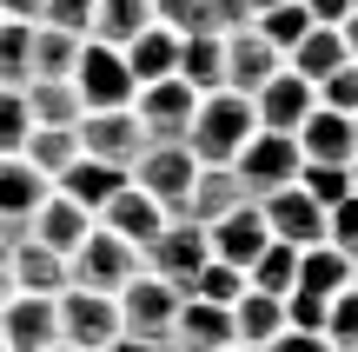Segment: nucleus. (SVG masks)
I'll return each instance as SVG.
<instances>
[{
  "mask_svg": "<svg viewBox=\"0 0 358 352\" xmlns=\"http://www.w3.org/2000/svg\"><path fill=\"white\" fill-rule=\"evenodd\" d=\"M252 133H259L252 100L232 93V87H219V93H199V100H192V120H186V140L179 146H186L199 167H232V153H239Z\"/></svg>",
  "mask_w": 358,
  "mask_h": 352,
  "instance_id": "1",
  "label": "nucleus"
},
{
  "mask_svg": "<svg viewBox=\"0 0 358 352\" xmlns=\"http://www.w3.org/2000/svg\"><path fill=\"white\" fill-rule=\"evenodd\" d=\"M133 273H140V253H133L127 239H113L106 226H93V233L66 253V286H80V293H120Z\"/></svg>",
  "mask_w": 358,
  "mask_h": 352,
  "instance_id": "2",
  "label": "nucleus"
},
{
  "mask_svg": "<svg viewBox=\"0 0 358 352\" xmlns=\"http://www.w3.org/2000/svg\"><path fill=\"white\" fill-rule=\"evenodd\" d=\"M53 319H60V346H73V352H100V346L120 339V306H113V293H80V286H66V293H53Z\"/></svg>",
  "mask_w": 358,
  "mask_h": 352,
  "instance_id": "3",
  "label": "nucleus"
},
{
  "mask_svg": "<svg viewBox=\"0 0 358 352\" xmlns=\"http://www.w3.org/2000/svg\"><path fill=\"white\" fill-rule=\"evenodd\" d=\"M73 93L87 113H106V106H127L140 93V80L127 73L120 47H100V40H80V60H73Z\"/></svg>",
  "mask_w": 358,
  "mask_h": 352,
  "instance_id": "4",
  "label": "nucleus"
},
{
  "mask_svg": "<svg viewBox=\"0 0 358 352\" xmlns=\"http://www.w3.org/2000/svg\"><path fill=\"white\" fill-rule=\"evenodd\" d=\"M113 306H120V332L166 346V332H173V313H179V293L166 286V279H153V273L140 266V273H133L127 286L113 293Z\"/></svg>",
  "mask_w": 358,
  "mask_h": 352,
  "instance_id": "5",
  "label": "nucleus"
},
{
  "mask_svg": "<svg viewBox=\"0 0 358 352\" xmlns=\"http://www.w3.org/2000/svg\"><path fill=\"white\" fill-rule=\"evenodd\" d=\"M192 173H199V160L186 153L179 140H146V153L127 167V180L140 186L146 199H159L166 213H179V199H186V186H192Z\"/></svg>",
  "mask_w": 358,
  "mask_h": 352,
  "instance_id": "6",
  "label": "nucleus"
},
{
  "mask_svg": "<svg viewBox=\"0 0 358 352\" xmlns=\"http://www.w3.org/2000/svg\"><path fill=\"white\" fill-rule=\"evenodd\" d=\"M232 173H239V186H245L252 199L292 186V180H299V146H292V133H252V140L232 153Z\"/></svg>",
  "mask_w": 358,
  "mask_h": 352,
  "instance_id": "7",
  "label": "nucleus"
},
{
  "mask_svg": "<svg viewBox=\"0 0 358 352\" xmlns=\"http://www.w3.org/2000/svg\"><path fill=\"white\" fill-rule=\"evenodd\" d=\"M206 260H213V246H206V226H192V220H166V226H159V239L140 253V266L153 279H166L173 293H186V279L199 273Z\"/></svg>",
  "mask_w": 358,
  "mask_h": 352,
  "instance_id": "8",
  "label": "nucleus"
},
{
  "mask_svg": "<svg viewBox=\"0 0 358 352\" xmlns=\"http://www.w3.org/2000/svg\"><path fill=\"white\" fill-rule=\"evenodd\" d=\"M80 153L87 160H100V167H120L127 173L133 160L146 153V133H140V120H133V106H106V113H80Z\"/></svg>",
  "mask_w": 358,
  "mask_h": 352,
  "instance_id": "9",
  "label": "nucleus"
},
{
  "mask_svg": "<svg viewBox=\"0 0 358 352\" xmlns=\"http://www.w3.org/2000/svg\"><path fill=\"white\" fill-rule=\"evenodd\" d=\"M259 206V220H266V233L272 239H285V246H325V206L306 193V186H279V193H266V199H252Z\"/></svg>",
  "mask_w": 358,
  "mask_h": 352,
  "instance_id": "10",
  "label": "nucleus"
},
{
  "mask_svg": "<svg viewBox=\"0 0 358 352\" xmlns=\"http://www.w3.org/2000/svg\"><path fill=\"white\" fill-rule=\"evenodd\" d=\"M192 100L199 93L186 87V80H146L140 93H133V120H140L146 140H186V120H192Z\"/></svg>",
  "mask_w": 358,
  "mask_h": 352,
  "instance_id": "11",
  "label": "nucleus"
},
{
  "mask_svg": "<svg viewBox=\"0 0 358 352\" xmlns=\"http://www.w3.org/2000/svg\"><path fill=\"white\" fill-rule=\"evenodd\" d=\"M47 346H60L53 300H40V293H7V300H0V352H47Z\"/></svg>",
  "mask_w": 358,
  "mask_h": 352,
  "instance_id": "12",
  "label": "nucleus"
},
{
  "mask_svg": "<svg viewBox=\"0 0 358 352\" xmlns=\"http://www.w3.org/2000/svg\"><path fill=\"white\" fill-rule=\"evenodd\" d=\"M245 100H252L259 133H299V120L319 106V100H312V80H299L292 66H279V73H272L266 87H252Z\"/></svg>",
  "mask_w": 358,
  "mask_h": 352,
  "instance_id": "13",
  "label": "nucleus"
},
{
  "mask_svg": "<svg viewBox=\"0 0 358 352\" xmlns=\"http://www.w3.org/2000/svg\"><path fill=\"white\" fill-rule=\"evenodd\" d=\"M219 60H226V87L232 93H252L285 66V53L272 47L259 27H239V34H219Z\"/></svg>",
  "mask_w": 358,
  "mask_h": 352,
  "instance_id": "14",
  "label": "nucleus"
},
{
  "mask_svg": "<svg viewBox=\"0 0 358 352\" xmlns=\"http://www.w3.org/2000/svg\"><path fill=\"white\" fill-rule=\"evenodd\" d=\"M166 220H173V213L159 206V199H146L140 186L127 180V186H120V193L100 206V220H93V226H106V233H113V239H127L133 253H146V246L159 239V226H166Z\"/></svg>",
  "mask_w": 358,
  "mask_h": 352,
  "instance_id": "15",
  "label": "nucleus"
},
{
  "mask_svg": "<svg viewBox=\"0 0 358 352\" xmlns=\"http://www.w3.org/2000/svg\"><path fill=\"white\" fill-rule=\"evenodd\" d=\"M232 346V313L213 300H192L179 293V313H173V332H166V352H226Z\"/></svg>",
  "mask_w": 358,
  "mask_h": 352,
  "instance_id": "16",
  "label": "nucleus"
},
{
  "mask_svg": "<svg viewBox=\"0 0 358 352\" xmlns=\"http://www.w3.org/2000/svg\"><path fill=\"white\" fill-rule=\"evenodd\" d=\"M299 167H352V113H332V106H312L292 133Z\"/></svg>",
  "mask_w": 358,
  "mask_h": 352,
  "instance_id": "17",
  "label": "nucleus"
},
{
  "mask_svg": "<svg viewBox=\"0 0 358 352\" xmlns=\"http://www.w3.org/2000/svg\"><path fill=\"white\" fill-rule=\"evenodd\" d=\"M47 193H53V180H40L20 153L0 160V239H20L27 220L40 213V199H47Z\"/></svg>",
  "mask_w": 358,
  "mask_h": 352,
  "instance_id": "18",
  "label": "nucleus"
},
{
  "mask_svg": "<svg viewBox=\"0 0 358 352\" xmlns=\"http://www.w3.org/2000/svg\"><path fill=\"white\" fill-rule=\"evenodd\" d=\"M245 186H239V173L232 167H199L192 173V186H186V199H179V213L173 220H192V226H213V220H226L232 206H245Z\"/></svg>",
  "mask_w": 358,
  "mask_h": 352,
  "instance_id": "19",
  "label": "nucleus"
},
{
  "mask_svg": "<svg viewBox=\"0 0 358 352\" xmlns=\"http://www.w3.org/2000/svg\"><path fill=\"white\" fill-rule=\"evenodd\" d=\"M266 239H272V233H266V220H259V206H252V199H245V206H232L226 220H213V226H206V246H213V260L239 266V273L259 260V253H266Z\"/></svg>",
  "mask_w": 358,
  "mask_h": 352,
  "instance_id": "20",
  "label": "nucleus"
},
{
  "mask_svg": "<svg viewBox=\"0 0 358 352\" xmlns=\"http://www.w3.org/2000/svg\"><path fill=\"white\" fill-rule=\"evenodd\" d=\"M7 273H13V293H40V300H53V293H66V260L53 246H40V239H7Z\"/></svg>",
  "mask_w": 358,
  "mask_h": 352,
  "instance_id": "21",
  "label": "nucleus"
},
{
  "mask_svg": "<svg viewBox=\"0 0 358 352\" xmlns=\"http://www.w3.org/2000/svg\"><path fill=\"white\" fill-rule=\"evenodd\" d=\"M120 186H127V173H120V167H100V160H87V153H80L73 167L53 180V193H60V199H73L80 213H93V220H100V206L120 193Z\"/></svg>",
  "mask_w": 358,
  "mask_h": 352,
  "instance_id": "22",
  "label": "nucleus"
},
{
  "mask_svg": "<svg viewBox=\"0 0 358 352\" xmlns=\"http://www.w3.org/2000/svg\"><path fill=\"white\" fill-rule=\"evenodd\" d=\"M87 233H93V213H80L73 199H60V193H47V199H40V213L27 220V239L53 246L60 260H66V253H73V246H80Z\"/></svg>",
  "mask_w": 358,
  "mask_h": 352,
  "instance_id": "23",
  "label": "nucleus"
},
{
  "mask_svg": "<svg viewBox=\"0 0 358 352\" xmlns=\"http://www.w3.org/2000/svg\"><path fill=\"white\" fill-rule=\"evenodd\" d=\"M226 313H232V346H252L259 352V346H272L285 332V300H272V293H252V286H245Z\"/></svg>",
  "mask_w": 358,
  "mask_h": 352,
  "instance_id": "24",
  "label": "nucleus"
},
{
  "mask_svg": "<svg viewBox=\"0 0 358 352\" xmlns=\"http://www.w3.org/2000/svg\"><path fill=\"white\" fill-rule=\"evenodd\" d=\"M173 80H186L192 93H219V87H226L219 34H179V60H173Z\"/></svg>",
  "mask_w": 358,
  "mask_h": 352,
  "instance_id": "25",
  "label": "nucleus"
},
{
  "mask_svg": "<svg viewBox=\"0 0 358 352\" xmlns=\"http://www.w3.org/2000/svg\"><path fill=\"white\" fill-rule=\"evenodd\" d=\"M120 60H127V73L140 80H173V60H179V34L173 27H146V34H133L127 47H120Z\"/></svg>",
  "mask_w": 358,
  "mask_h": 352,
  "instance_id": "26",
  "label": "nucleus"
},
{
  "mask_svg": "<svg viewBox=\"0 0 358 352\" xmlns=\"http://www.w3.org/2000/svg\"><path fill=\"white\" fill-rule=\"evenodd\" d=\"M345 60H352V53H345V40H338V27H306L299 47L285 53V66H292L299 80H312V87H319L332 66H345Z\"/></svg>",
  "mask_w": 358,
  "mask_h": 352,
  "instance_id": "27",
  "label": "nucleus"
},
{
  "mask_svg": "<svg viewBox=\"0 0 358 352\" xmlns=\"http://www.w3.org/2000/svg\"><path fill=\"white\" fill-rule=\"evenodd\" d=\"M352 273H358V266L345 260V253H332V246H306V253H299V279H292V293L332 300V293L352 286Z\"/></svg>",
  "mask_w": 358,
  "mask_h": 352,
  "instance_id": "28",
  "label": "nucleus"
},
{
  "mask_svg": "<svg viewBox=\"0 0 358 352\" xmlns=\"http://www.w3.org/2000/svg\"><path fill=\"white\" fill-rule=\"evenodd\" d=\"M20 100H27V113H34V127H80V113H87L73 80H27Z\"/></svg>",
  "mask_w": 358,
  "mask_h": 352,
  "instance_id": "29",
  "label": "nucleus"
},
{
  "mask_svg": "<svg viewBox=\"0 0 358 352\" xmlns=\"http://www.w3.org/2000/svg\"><path fill=\"white\" fill-rule=\"evenodd\" d=\"M146 27H153V7H146V0H93L87 40H100V47H127V40L146 34Z\"/></svg>",
  "mask_w": 358,
  "mask_h": 352,
  "instance_id": "30",
  "label": "nucleus"
},
{
  "mask_svg": "<svg viewBox=\"0 0 358 352\" xmlns=\"http://www.w3.org/2000/svg\"><path fill=\"white\" fill-rule=\"evenodd\" d=\"M20 160L40 173V180H60V173L80 160V133L73 127H34V133H27V146H20Z\"/></svg>",
  "mask_w": 358,
  "mask_h": 352,
  "instance_id": "31",
  "label": "nucleus"
},
{
  "mask_svg": "<svg viewBox=\"0 0 358 352\" xmlns=\"http://www.w3.org/2000/svg\"><path fill=\"white\" fill-rule=\"evenodd\" d=\"M292 279H299V246H285V239H266V253L245 266V286H252V293H272V300H285Z\"/></svg>",
  "mask_w": 358,
  "mask_h": 352,
  "instance_id": "32",
  "label": "nucleus"
},
{
  "mask_svg": "<svg viewBox=\"0 0 358 352\" xmlns=\"http://www.w3.org/2000/svg\"><path fill=\"white\" fill-rule=\"evenodd\" d=\"M73 60H80V34L34 20V80H73Z\"/></svg>",
  "mask_w": 358,
  "mask_h": 352,
  "instance_id": "33",
  "label": "nucleus"
},
{
  "mask_svg": "<svg viewBox=\"0 0 358 352\" xmlns=\"http://www.w3.org/2000/svg\"><path fill=\"white\" fill-rule=\"evenodd\" d=\"M34 80V20H0V87Z\"/></svg>",
  "mask_w": 358,
  "mask_h": 352,
  "instance_id": "34",
  "label": "nucleus"
},
{
  "mask_svg": "<svg viewBox=\"0 0 358 352\" xmlns=\"http://www.w3.org/2000/svg\"><path fill=\"white\" fill-rule=\"evenodd\" d=\"M186 293H192V300H213V306H232L245 293V273H239V266H226V260H206L199 273L186 279Z\"/></svg>",
  "mask_w": 358,
  "mask_h": 352,
  "instance_id": "35",
  "label": "nucleus"
},
{
  "mask_svg": "<svg viewBox=\"0 0 358 352\" xmlns=\"http://www.w3.org/2000/svg\"><path fill=\"white\" fill-rule=\"evenodd\" d=\"M252 27H259V34H266L272 47H279V53H292V47H299V34H306V27H312V13L299 7V0H279V7L252 13Z\"/></svg>",
  "mask_w": 358,
  "mask_h": 352,
  "instance_id": "36",
  "label": "nucleus"
},
{
  "mask_svg": "<svg viewBox=\"0 0 358 352\" xmlns=\"http://www.w3.org/2000/svg\"><path fill=\"white\" fill-rule=\"evenodd\" d=\"M325 339H332V352H358V293H332L325 300Z\"/></svg>",
  "mask_w": 358,
  "mask_h": 352,
  "instance_id": "37",
  "label": "nucleus"
},
{
  "mask_svg": "<svg viewBox=\"0 0 358 352\" xmlns=\"http://www.w3.org/2000/svg\"><path fill=\"white\" fill-rule=\"evenodd\" d=\"M27 133H34V113H27L20 87H0V160H7V153H20V146H27Z\"/></svg>",
  "mask_w": 358,
  "mask_h": 352,
  "instance_id": "38",
  "label": "nucleus"
},
{
  "mask_svg": "<svg viewBox=\"0 0 358 352\" xmlns=\"http://www.w3.org/2000/svg\"><path fill=\"white\" fill-rule=\"evenodd\" d=\"M325 246L345 253V260L358 266V193H345L338 206H325Z\"/></svg>",
  "mask_w": 358,
  "mask_h": 352,
  "instance_id": "39",
  "label": "nucleus"
},
{
  "mask_svg": "<svg viewBox=\"0 0 358 352\" xmlns=\"http://www.w3.org/2000/svg\"><path fill=\"white\" fill-rule=\"evenodd\" d=\"M312 100H319V106H332V113H358V60L332 66V73L312 87Z\"/></svg>",
  "mask_w": 358,
  "mask_h": 352,
  "instance_id": "40",
  "label": "nucleus"
},
{
  "mask_svg": "<svg viewBox=\"0 0 358 352\" xmlns=\"http://www.w3.org/2000/svg\"><path fill=\"white\" fill-rule=\"evenodd\" d=\"M299 186H306L319 206H338L352 193V167H299Z\"/></svg>",
  "mask_w": 358,
  "mask_h": 352,
  "instance_id": "41",
  "label": "nucleus"
},
{
  "mask_svg": "<svg viewBox=\"0 0 358 352\" xmlns=\"http://www.w3.org/2000/svg\"><path fill=\"white\" fill-rule=\"evenodd\" d=\"M40 27H60V34H80L87 40V27H93V0H40V13H34Z\"/></svg>",
  "mask_w": 358,
  "mask_h": 352,
  "instance_id": "42",
  "label": "nucleus"
},
{
  "mask_svg": "<svg viewBox=\"0 0 358 352\" xmlns=\"http://www.w3.org/2000/svg\"><path fill=\"white\" fill-rule=\"evenodd\" d=\"M285 326H292V332H325V300H312V293H285Z\"/></svg>",
  "mask_w": 358,
  "mask_h": 352,
  "instance_id": "43",
  "label": "nucleus"
},
{
  "mask_svg": "<svg viewBox=\"0 0 358 352\" xmlns=\"http://www.w3.org/2000/svg\"><path fill=\"white\" fill-rule=\"evenodd\" d=\"M146 7H153V27H173V34L199 27V0H146Z\"/></svg>",
  "mask_w": 358,
  "mask_h": 352,
  "instance_id": "44",
  "label": "nucleus"
},
{
  "mask_svg": "<svg viewBox=\"0 0 358 352\" xmlns=\"http://www.w3.org/2000/svg\"><path fill=\"white\" fill-rule=\"evenodd\" d=\"M259 352H332V339H325V332H292V326H285L279 339L259 346Z\"/></svg>",
  "mask_w": 358,
  "mask_h": 352,
  "instance_id": "45",
  "label": "nucleus"
},
{
  "mask_svg": "<svg viewBox=\"0 0 358 352\" xmlns=\"http://www.w3.org/2000/svg\"><path fill=\"white\" fill-rule=\"evenodd\" d=\"M299 7L312 13V27H338V20L352 13V0H299Z\"/></svg>",
  "mask_w": 358,
  "mask_h": 352,
  "instance_id": "46",
  "label": "nucleus"
},
{
  "mask_svg": "<svg viewBox=\"0 0 358 352\" xmlns=\"http://www.w3.org/2000/svg\"><path fill=\"white\" fill-rule=\"evenodd\" d=\"M40 0H0V20H34Z\"/></svg>",
  "mask_w": 358,
  "mask_h": 352,
  "instance_id": "47",
  "label": "nucleus"
},
{
  "mask_svg": "<svg viewBox=\"0 0 358 352\" xmlns=\"http://www.w3.org/2000/svg\"><path fill=\"white\" fill-rule=\"evenodd\" d=\"M100 352H166V346H153V339H133V332H120L113 346H100Z\"/></svg>",
  "mask_w": 358,
  "mask_h": 352,
  "instance_id": "48",
  "label": "nucleus"
},
{
  "mask_svg": "<svg viewBox=\"0 0 358 352\" xmlns=\"http://www.w3.org/2000/svg\"><path fill=\"white\" fill-rule=\"evenodd\" d=\"M338 40H345V53L358 60V13H345V20H338Z\"/></svg>",
  "mask_w": 358,
  "mask_h": 352,
  "instance_id": "49",
  "label": "nucleus"
},
{
  "mask_svg": "<svg viewBox=\"0 0 358 352\" xmlns=\"http://www.w3.org/2000/svg\"><path fill=\"white\" fill-rule=\"evenodd\" d=\"M13 293V273H7V239H0V300Z\"/></svg>",
  "mask_w": 358,
  "mask_h": 352,
  "instance_id": "50",
  "label": "nucleus"
},
{
  "mask_svg": "<svg viewBox=\"0 0 358 352\" xmlns=\"http://www.w3.org/2000/svg\"><path fill=\"white\" fill-rule=\"evenodd\" d=\"M245 7H252V13H266V7H279V0H245Z\"/></svg>",
  "mask_w": 358,
  "mask_h": 352,
  "instance_id": "51",
  "label": "nucleus"
},
{
  "mask_svg": "<svg viewBox=\"0 0 358 352\" xmlns=\"http://www.w3.org/2000/svg\"><path fill=\"white\" fill-rule=\"evenodd\" d=\"M352 160H358V113H352Z\"/></svg>",
  "mask_w": 358,
  "mask_h": 352,
  "instance_id": "52",
  "label": "nucleus"
},
{
  "mask_svg": "<svg viewBox=\"0 0 358 352\" xmlns=\"http://www.w3.org/2000/svg\"><path fill=\"white\" fill-rule=\"evenodd\" d=\"M352 193H358V160H352Z\"/></svg>",
  "mask_w": 358,
  "mask_h": 352,
  "instance_id": "53",
  "label": "nucleus"
},
{
  "mask_svg": "<svg viewBox=\"0 0 358 352\" xmlns=\"http://www.w3.org/2000/svg\"><path fill=\"white\" fill-rule=\"evenodd\" d=\"M47 352H73V346H47Z\"/></svg>",
  "mask_w": 358,
  "mask_h": 352,
  "instance_id": "54",
  "label": "nucleus"
},
{
  "mask_svg": "<svg viewBox=\"0 0 358 352\" xmlns=\"http://www.w3.org/2000/svg\"><path fill=\"white\" fill-rule=\"evenodd\" d=\"M226 352H252V346H226Z\"/></svg>",
  "mask_w": 358,
  "mask_h": 352,
  "instance_id": "55",
  "label": "nucleus"
},
{
  "mask_svg": "<svg viewBox=\"0 0 358 352\" xmlns=\"http://www.w3.org/2000/svg\"><path fill=\"white\" fill-rule=\"evenodd\" d=\"M352 13H358V0H352Z\"/></svg>",
  "mask_w": 358,
  "mask_h": 352,
  "instance_id": "56",
  "label": "nucleus"
}]
</instances>
